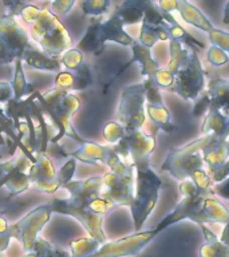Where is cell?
Listing matches in <instances>:
<instances>
[{"label":"cell","mask_w":229,"mask_h":257,"mask_svg":"<svg viewBox=\"0 0 229 257\" xmlns=\"http://www.w3.org/2000/svg\"><path fill=\"white\" fill-rule=\"evenodd\" d=\"M213 140H217V138L209 134H201L198 138L189 142L188 145L170 149L164 164L161 166V170L168 172L178 182L188 180L194 172L205 169L204 161H202V150Z\"/></svg>","instance_id":"obj_1"},{"label":"cell","mask_w":229,"mask_h":257,"mask_svg":"<svg viewBox=\"0 0 229 257\" xmlns=\"http://www.w3.org/2000/svg\"><path fill=\"white\" fill-rule=\"evenodd\" d=\"M180 193L182 194V200L176 205V208L157 225L156 230L158 233L162 232L170 225L180 222L184 220H190L198 225L209 224L208 217L204 213L202 204L204 200L210 194H214L212 189L210 190H200L190 178L182 181L178 184Z\"/></svg>","instance_id":"obj_2"},{"label":"cell","mask_w":229,"mask_h":257,"mask_svg":"<svg viewBox=\"0 0 229 257\" xmlns=\"http://www.w3.org/2000/svg\"><path fill=\"white\" fill-rule=\"evenodd\" d=\"M136 176L134 200L130 208H132L136 230L138 232L156 206L162 181L150 166L136 169Z\"/></svg>","instance_id":"obj_3"},{"label":"cell","mask_w":229,"mask_h":257,"mask_svg":"<svg viewBox=\"0 0 229 257\" xmlns=\"http://www.w3.org/2000/svg\"><path fill=\"white\" fill-rule=\"evenodd\" d=\"M190 59L184 68L174 75V84L170 88V91L177 94L185 100H193L196 102L198 96L205 91V75L206 71L202 67L200 58H198V50L190 48Z\"/></svg>","instance_id":"obj_4"},{"label":"cell","mask_w":229,"mask_h":257,"mask_svg":"<svg viewBox=\"0 0 229 257\" xmlns=\"http://www.w3.org/2000/svg\"><path fill=\"white\" fill-rule=\"evenodd\" d=\"M146 80L124 88L118 107V119L126 132L141 130L145 122L146 104Z\"/></svg>","instance_id":"obj_5"},{"label":"cell","mask_w":229,"mask_h":257,"mask_svg":"<svg viewBox=\"0 0 229 257\" xmlns=\"http://www.w3.org/2000/svg\"><path fill=\"white\" fill-rule=\"evenodd\" d=\"M158 234L153 228L146 232H137L136 234L125 237L121 240L104 244L95 253L88 257H128L136 256Z\"/></svg>","instance_id":"obj_6"},{"label":"cell","mask_w":229,"mask_h":257,"mask_svg":"<svg viewBox=\"0 0 229 257\" xmlns=\"http://www.w3.org/2000/svg\"><path fill=\"white\" fill-rule=\"evenodd\" d=\"M146 104H145V110L146 114L152 119V122L158 128L164 130L165 133H173L176 130V124L173 123L172 115L166 104L164 103L162 95H161L160 88L156 84L153 78H146Z\"/></svg>","instance_id":"obj_7"},{"label":"cell","mask_w":229,"mask_h":257,"mask_svg":"<svg viewBox=\"0 0 229 257\" xmlns=\"http://www.w3.org/2000/svg\"><path fill=\"white\" fill-rule=\"evenodd\" d=\"M202 161L208 174H212L229 161V141L213 140L202 150Z\"/></svg>","instance_id":"obj_8"},{"label":"cell","mask_w":229,"mask_h":257,"mask_svg":"<svg viewBox=\"0 0 229 257\" xmlns=\"http://www.w3.org/2000/svg\"><path fill=\"white\" fill-rule=\"evenodd\" d=\"M209 96V110L228 112L229 110V78H213L206 84Z\"/></svg>","instance_id":"obj_9"},{"label":"cell","mask_w":229,"mask_h":257,"mask_svg":"<svg viewBox=\"0 0 229 257\" xmlns=\"http://www.w3.org/2000/svg\"><path fill=\"white\" fill-rule=\"evenodd\" d=\"M201 134H209L217 140L229 138V115L218 110H208L201 124Z\"/></svg>","instance_id":"obj_10"},{"label":"cell","mask_w":229,"mask_h":257,"mask_svg":"<svg viewBox=\"0 0 229 257\" xmlns=\"http://www.w3.org/2000/svg\"><path fill=\"white\" fill-rule=\"evenodd\" d=\"M177 12L180 14L181 19L184 20L185 23L190 24V26L198 28L201 31L209 32L213 27H214L212 24V22H210V20H209L208 18L196 7V6H193V4L189 3V2L178 0V2H177Z\"/></svg>","instance_id":"obj_11"},{"label":"cell","mask_w":229,"mask_h":257,"mask_svg":"<svg viewBox=\"0 0 229 257\" xmlns=\"http://www.w3.org/2000/svg\"><path fill=\"white\" fill-rule=\"evenodd\" d=\"M132 51H133V58L130 62L126 63L125 67H122L121 71H124L125 68L129 67L132 63H140L141 64V74L146 78H153L156 75V72L160 70V64L157 63L156 60L152 58L150 50L144 47L140 42H136L132 44Z\"/></svg>","instance_id":"obj_12"},{"label":"cell","mask_w":229,"mask_h":257,"mask_svg":"<svg viewBox=\"0 0 229 257\" xmlns=\"http://www.w3.org/2000/svg\"><path fill=\"white\" fill-rule=\"evenodd\" d=\"M202 209L208 217L209 224L226 225L229 222V209L217 198L216 194H210L205 198Z\"/></svg>","instance_id":"obj_13"},{"label":"cell","mask_w":229,"mask_h":257,"mask_svg":"<svg viewBox=\"0 0 229 257\" xmlns=\"http://www.w3.org/2000/svg\"><path fill=\"white\" fill-rule=\"evenodd\" d=\"M169 51H170V59L166 66V70L170 71L173 75H176L181 68H184L190 59V48H184L182 42L180 40H169Z\"/></svg>","instance_id":"obj_14"},{"label":"cell","mask_w":229,"mask_h":257,"mask_svg":"<svg viewBox=\"0 0 229 257\" xmlns=\"http://www.w3.org/2000/svg\"><path fill=\"white\" fill-rule=\"evenodd\" d=\"M198 253L200 257H229V248L217 240L213 242H204Z\"/></svg>","instance_id":"obj_15"},{"label":"cell","mask_w":229,"mask_h":257,"mask_svg":"<svg viewBox=\"0 0 229 257\" xmlns=\"http://www.w3.org/2000/svg\"><path fill=\"white\" fill-rule=\"evenodd\" d=\"M158 40L160 39H158L157 26H152V24L146 23V22L142 20V27H141L140 32V44L150 50Z\"/></svg>","instance_id":"obj_16"},{"label":"cell","mask_w":229,"mask_h":257,"mask_svg":"<svg viewBox=\"0 0 229 257\" xmlns=\"http://www.w3.org/2000/svg\"><path fill=\"white\" fill-rule=\"evenodd\" d=\"M209 40L212 46H216L224 52L229 54V32L221 30V28L213 27L210 31L208 32Z\"/></svg>","instance_id":"obj_17"},{"label":"cell","mask_w":229,"mask_h":257,"mask_svg":"<svg viewBox=\"0 0 229 257\" xmlns=\"http://www.w3.org/2000/svg\"><path fill=\"white\" fill-rule=\"evenodd\" d=\"M206 60L214 67H220L228 63L229 55L216 46H210L206 51Z\"/></svg>","instance_id":"obj_18"},{"label":"cell","mask_w":229,"mask_h":257,"mask_svg":"<svg viewBox=\"0 0 229 257\" xmlns=\"http://www.w3.org/2000/svg\"><path fill=\"white\" fill-rule=\"evenodd\" d=\"M125 134H126V130L121 123L112 122V123H108L104 127V138L111 144H118L120 141H122Z\"/></svg>","instance_id":"obj_19"},{"label":"cell","mask_w":229,"mask_h":257,"mask_svg":"<svg viewBox=\"0 0 229 257\" xmlns=\"http://www.w3.org/2000/svg\"><path fill=\"white\" fill-rule=\"evenodd\" d=\"M153 79H154L160 90L161 88H169L170 90L173 87V84H174V75L170 71H168L166 68H160L156 72V75L153 76Z\"/></svg>","instance_id":"obj_20"},{"label":"cell","mask_w":229,"mask_h":257,"mask_svg":"<svg viewBox=\"0 0 229 257\" xmlns=\"http://www.w3.org/2000/svg\"><path fill=\"white\" fill-rule=\"evenodd\" d=\"M209 110V96L206 91H204L198 96V99L194 102V107H193V116H201L206 114Z\"/></svg>","instance_id":"obj_21"},{"label":"cell","mask_w":229,"mask_h":257,"mask_svg":"<svg viewBox=\"0 0 229 257\" xmlns=\"http://www.w3.org/2000/svg\"><path fill=\"white\" fill-rule=\"evenodd\" d=\"M212 190L214 194L218 197H222L225 200H229V178L224 180L220 184H214L212 186Z\"/></svg>","instance_id":"obj_22"},{"label":"cell","mask_w":229,"mask_h":257,"mask_svg":"<svg viewBox=\"0 0 229 257\" xmlns=\"http://www.w3.org/2000/svg\"><path fill=\"white\" fill-rule=\"evenodd\" d=\"M156 6L162 14H165V15H172V12L177 11L176 0H162V2H157Z\"/></svg>","instance_id":"obj_23"},{"label":"cell","mask_w":229,"mask_h":257,"mask_svg":"<svg viewBox=\"0 0 229 257\" xmlns=\"http://www.w3.org/2000/svg\"><path fill=\"white\" fill-rule=\"evenodd\" d=\"M201 230L204 233V238H205V242H213V241H217L218 240V237L214 234V233L210 230V229L206 226V225H200Z\"/></svg>","instance_id":"obj_24"},{"label":"cell","mask_w":229,"mask_h":257,"mask_svg":"<svg viewBox=\"0 0 229 257\" xmlns=\"http://www.w3.org/2000/svg\"><path fill=\"white\" fill-rule=\"evenodd\" d=\"M218 240H220L225 246H228L229 248V224L224 225V229H222V233H221V236Z\"/></svg>","instance_id":"obj_25"},{"label":"cell","mask_w":229,"mask_h":257,"mask_svg":"<svg viewBox=\"0 0 229 257\" xmlns=\"http://www.w3.org/2000/svg\"><path fill=\"white\" fill-rule=\"evenodd\" d=\"M222 23L229 24V2H226L224 6V15H222Z\"/></svg>","instance_id":"obj_26"},{"label":"cell","mask_w":229,"mask_h":257,"mask_svg":"<svg viewBox=\"0 0 229 257\" xmlns=\"http://www.w3.org/2000/svg\"><path fill=\"white\" fill-rule=\"evenodd\" d=\"M226 114H229V110H228V112H226Z\"/></svg>","instance_id":"obj_27"},{"label":"cell","mask_w":229,"mask_h":257,"mask_svg":"<svg viewBox=\"0 0 229 257\" xmlns=\"http://www.w3.org/2000/svg\"><path fill=\"white\" fill-rule=\"evenodd\" d=\"M228 224H229V222H228Z\"/></svg>","instance_id":"obj_28"}]
</instances>
